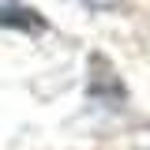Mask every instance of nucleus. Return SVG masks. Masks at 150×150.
Masks as SVG:
<instances>
[{
  "label": "nucleus",
  "instance_id": "obj_1",
  "mask_svg": "<svg viewBox=\"0 0 150 150\" xmlns=\"http://www.w3.org/2000/svg\"><path fill=\"white\" fill-rule=\"evenodd\" d=\"M90 4H112V0H90Z\"/></svg>",
  "mask_w": 150,
  "mask_h": 150
}]
</instances>
